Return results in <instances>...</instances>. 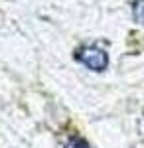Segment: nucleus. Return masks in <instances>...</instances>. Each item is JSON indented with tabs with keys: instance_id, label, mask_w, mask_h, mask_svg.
<instances>
[{
	"instance_id": "f257e3e1",
	"label": "nucleus",
	"mask_w": 144,
	"mask_h": 148,
	"mask_svg": "<svg viewBox=\"0 0 144 148\" xmlns=\"http://www.w3.org/2000/svg\"><path fill=\"white\" fill-rule=\"evenodd\" d=\"M75 59L91 71H105L109 67V53L97 46H81L75 51Z\"/></svg>"
},
{
	"instance_id": "f03ea898",
	"label": "nucleus",
	"mask_w": 144,
	"mask_h": 148,
	"mask_svg": "<svg viewBox=\"0 0 144 148\" xmlns=\"http://www.w3.org/2000/svg\"><path fill=\"white\" fill-rule=\"evenodd\" d=\"M132 14H134V20L144 26V0H136V2H134Z\"/></svg>"
},
{
	"instance_id": "7ed1b4c3",
	"label": "nucleus",
	"mask_w": 144,
	"mask_h": 148,
	"mask_svg": "<svg viewBox=\"0 0 144 148\" xmlns=\"http://www.w3.org/2000/svg\"><path fill=\"white\" fill-rule=\"evenodd\" d=\"M65 148H91V144H89L87 140H83V138H71L69 142L65 144Z\"/></svg>"
}]
</instances>
